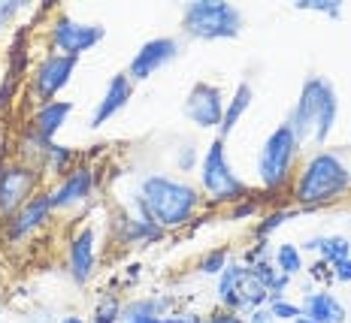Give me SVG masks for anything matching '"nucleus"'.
Here are the masks:
<instances>
[{
	"label": "nucleus",
	"mask_w": 351,
	"mask_h": 323,
	"mask_svg": "<svg viewBox=\"0 0 351 323\" xmlns=\"http://www.w3.org/2000/svg\"><path fill=\"white\" fill-rule=\"evenodd\" d=\"M36 175L27 166H0V215H16L31 200Z\"/></svg>",
	"instance_id": "11"
},
{
	"label": "nucleus",
	"mask_w": 351,
	"mask_h": 323,
	"mask_svg": "<svg viewBox=\"0 0 351 323\" xmlns=\"http://www.w3.org/2000/svg\"><path fill=\"white\" fill-rule=\"evenodd\" d=\"M61 323H85V320H82V318H64Z\"/></svg>",
	"instance_id": "36"
},
{
	"label": "nucleus",
	"mask_w": 351,
	"mask_h": 323,
	"mask_svg": "<svg viewBox=\"0 0 351 323\" xmlns=\"http://www.w3.org/2000/svg\"><path fill=\"white\" fill-rule=\"evenodd\" d=\"M224 266H228V248H215V251L200 257V272L206 275H221Z\"/></svg>",
	"instance_id": "23"
},
{
	"label": "nucleus",
	"mask_w": 351,
	"mask_h": 323,
	"mask_svg": "<svg viewBox=\"0 0 351 323\" xmlns=\"http://www.w3.org/2000/svg\"><path fill=\"white\" fill-rule=\"evenodd\" d=\"M294 323H312V320H309V318H303V314H300V318H297Z\"/></svg>",
	"instance_id": "37"
},
{
	"label": "nucleus",
	"mask_w": 351,
	"mask_h": 323,
	"mask_svg": "<svg viewBox=\"0 0 351 323\" xmlns=\"http://www.w3.org/2000/svg\"><path fill=\"white\" fill-rule=\"evenodd\" d=\"M351 188V170L336 157L333 151H318L309 164L303 166L297 179V203L321 205L330 203L342 190Z\"/></svg>",
	"instance_id": "3"
},
{
	"label": "nucleus",
	"mask_w": 351,
	"mask_h": 323,
	"mask_svg": "<svg viewBox=\"0 0 351 323\" xmlns=\"http://www.w3.org/2000/svg\"><path fill=\"white\" fill-rule=\"evenodd\" d=\"M245 275H248V269L237 266V263L224 266V272L218 275V299L228 308H239V287H243Z\"/></svg>",
	"instance_id": "19"
},
{
	"label": "nucleus",
	"mask_w": 351,
	"mask_h": 323,
	"mask_svg": "<svg viewBox=\"0 0 351 323\" xmlns=\"http://www.w3.org/2000/svg\"><path fill=\"white\" fill-rule=\"evenodd\" d=\"M16 10H21V0H10V3H0V27H3V21H10L16 16Z\"/></svg>",
	"instance_id": "30"
},
{
	"label": "nucleus",
	"mask_w": 351,
	"mask_h": 323,
	"mask_svg": "<svg viewBox=\"0 0 351 323\" xmlns=\"http://www.w3.org/2000/svg\"><path fill=\"white\" fill-rule=\"evenodd\" d=\"M200 181L212 200H245L248 196V185L233 172V166L228 160L224 139H215L206 148V157L200 164Z\"/></svg>",
	"instance_id": "5"
},
{
	"label": "nucleus",
	"mask_w": 351,
	"mask_h": 323,
	"mask_svg": "<svg viewBox=\"0 0 351 323\" xmlns=\"http://www.w3.org/2000/svg\"><path fill=\"white\" fill-rule=\"evenodd\" d=\"M119 314H121L119 299H112V296H109L106 302L97 308V320H94V323H115V320H119Z\"/></svg>",
	"instance_id": "27"
},
{
	"label": "nucleus",
	"mask_w": 351,
	"mask_h": 323,
	"mask_svg": "<svg viewBox=\"0 0 351 323\" xmlns=\"http://www.w3.org/2000/svg\"><path fill=\"white\" fill-rule=\"evenodd\" d=\"M140 205L158 227H182L200 205V190L167 175H145L140 181Z\"/></svg>",
	"instance_id": "2"
},
{
	"label": "nucleus",
	"mask_w": 351,
	"mask_h": 323,
	"mask_svg": "<svg viewBox=\"0 0 351 323\" xmlns=\"http://www.w3.org/2000/svg\"><path fill=\"white\" fill-rule=\"evenodd\" d=\"M91 188H94V172L91 170H76L73 175H67V179L61 181V188H55L52 194H49V205H52V209L76 205L91 194Z\"/></svg>",
	"instance_id": "14"
},
{
	"label": "nucleus",
	"mask_w": 351,
	"mask_h": 323,
	"mask_svg": "<svg viewBox=\"0 0 351 323\" xmlns=\"http://www.w3.org/2000/svg\"><path fill=\"white\" fill-rule=\"evenodd\" d=\"M176 55H179V42H176L173 36H155V40L143 42L140 51L134 55V61L128 64V79L130 82H143L152 73L167 67Z\"/></svg>",
	"instance_id": "9"
},
{
	"label": "nucleus",
	"mask_w": 351,
	"mask_h": 323,
	"mask_svg": "<svg viewBox=\"0 0 351 323\" xmlns=\"http://www.w3.org/2000/svg\"><path fill=\"white\" fill-rule=\"evenodd\" d=\"M248 323H276V318H273V311H269V308H254L252 318H248Z\"/></svg>",
	"instance_id": "31"
},
{
	"label": "nucleus",
	"mask_w": 351,
	"mask_h": 323,
	"mask_svg": "<svg viewBox=\"0 0 351 323\" xmlns=\"http://www.w3.org/2000/svg\"><path fill=\"white\" fill-rule=\"evenodd\" d=\"M291 215H294V211H276V215L263 218V224H258V236H261V239H267L269 233H273V230H279V227H282L285 221H288Z\"/></svg>",
	"instance_id": "26"
},
{
	"label": "nucleus",
	"mask_w": 351,
	"mask_h": 323,
	"mask_svg": "<svg viewBox=\"0 0 351 323\" xmlns=\"http://www.w3.org/2000/svg\"><path fill=\"white\" fill-rule=\"evenodd\" d=\"M130 94H134V82L128 79V73H119V76L109 79L104 97H100V103L94 106V112H91V127H104V121H109L119 109L128 106Z\"/></svg>",
	"instance_id": "12"
},
{
	"label": "nucleus",
	"mask_w": 351,
	"mask_h": 323,
	"mask_svg": "<svg viewBox=\"0 0 351 323\" xmlns=\"http://www.w3.org/2000/svg\"><path fill=\"white\" fill-rule=\"evenodd\" d=\"M94 239H97V233L85 227L70 245V275L76 284H85L94 272Z\"/></svg>",
	"instance_id": "15"
},
{
	"label": "nucleus",
	"mask_w": 351,
	"mask_h": 323,
	"mask_svg": "<svg viewBox=\"0 0 351 323\" xmlns=\"http://www.w3.org/2000/svg\"><path fill=\"white\" fill-rule=\"evenodd\" d=\"M46 151H49V157L55 160V170H64V164L70 160V151L64 148V145H55V142H49V145H46Z\"/></svg>",
	"instance_id": "28"
},
{
	"label": "nucleus",
	"mask_w": 351,
	"mask_h": 323,
	"mask_svg": "<svg viewBox=\"0 0 351 323\" xmlns=\"http://www.w3.org/2000/svg\"><path fill=\"white\" fill-rule=\"evenodd\" d=\"M212 320H215V323H243L239 318H233V314H224V318H212Z\"/></svg>",
	"instance_id": "35"
},
{
	"label": "nucleus",
	"mask_w": 351,
	"mask_h": 323,
	"mask_svg": "<svg viewBox=\"0 0 351 323\" xmlns=\"http://www.w3.org/2000/svg\"><path fill=\"white\" fill-rule=\"evenodd\" d=\"M167 308V299H140V302L128 305L121 311L124 320H136V318H160V311Z\"/></svg>",
	"instance_id": "22"
},
{
	"label": "nucleus",
	"mask_w": 351,
	"mask_h": 323,
	"mask_svg": "<svg viewBox=\"0 0 351 323\" xmlns=\"http://www.w3.org/2000/svg\"><path fill=\"white\" fill-rule=\"evenodd\" d=\"M303 318H309L312 323H346V308L342 302L333 296V293L321 290V293H309V296L303 299Z\"/></svg>",
	"instance_id": "16"
},
{
	"label": "nucleus",
	"mask_w": 351,
	"mask_h": 323,
	"mask_svg": "<svg viewBox=\"0 0 351 323\" xmlns=\"http://www.w3.org/2000/svg\"><path fill=\"white\" fill-rule=\"evenodd\" d=\"M243 25V12L224 0H194L182 10V27L197 40H233Z\"/></svg>",
	"instance_id": "4"
},
{
	"label": "nucleus",
	"mask_w": 351,
	"mask_h": 323,
	"mask_svg": "<svg viewBox=\"0 0 351 323\" xmlns=\"http://www.w3.org/2000/svg\"><path fill=\"white\" fill-rule=\"evenodd\" d=\"M128 323H170L164 318H136V320H128Z\"/></svg>",
	"instance_id": "34"
},
{
	"label": "nucleus",
	"mask_w": 351,
	"mask_h": 323,
	"mask_svg": "<svg viewBox=\"0 0 351 323\" xmlns=\"http://www.w3.org/2000/svg\"><path fill=\"white\" fill-rule=\"evenodd\" d=\"M333 278L336 281H351V257H346V260H336L333 263Z\"/></svg>",
	"instance_id": "29"
},
{
	"label": "nucleus",
	"mask_w": 351,
	"mask_h": 323,
	"mask_svg": "<svg viewBox=\"0 0 351 323\" xmlns=\"http://www.w3.org/2000/svg\"><path fill=\"white\" fill-rule=\"evenodd\" d=\"M252 211H254V203H243V205H239V209L237 211H233V221H239V218H245V215H252Z\"/></svg>",
	"instance_id": "32"
},
{
	"label": "nucleus",
	"mask_w": 351,
	"mask_h": 323,
	"mask_svg": "<svg viewBox=\"0 0 351 323\" xmlns=\"http://www.w3.org/2000/svg\"><path fill=\"white\" fill-rule=\"evenodd\" d=\"M185 118L194 121L197 127H218L224 118V97L221 88L209 82H197L185 100Z\"/></svg>",
	"instance_id": "8"
},
{
	"label": "nucleus",
	"mask_w": 351,
	"mask_h": 323,
	"mask_svg": "<svg viewBox=\"0 0 351 323\" xmlns=\"http://www.w3.org/2000/svg\"><path fill=\"white\" fill-rule=\"evenodd\" d=\"M306 248H318L321 257H324L327 263H336V260L351 257V242L346 236H321V239H312Z\"/></svg>",
	"instance_id": "20"
},
{
	"label": "nucleus",
	"mask_w": 351,
	"mask_h": 323,
	"mask_svg": "<svg viewBox=\"0 0 351 323\" xmlns=\"http://www.w3.org/2000/svg\"><path fill=\"white\" fill-rule=\"evenodd\" d=\"M276 269H279L282 275H297L300 269H303V254H300L297 245H279V251H276Z\"/></svg>",
	"instance_id": "21"
},
{
	"label": "nucleus",
	"mask_w": 351,
	"mask_h": 323,
	"mask_svg": "<svg viewBox=\"0 0 351 323\" xmlns=\"http://www.w3.org/2000/svg\"><path fill=\"white\" fill-rule=\"evenodd\" d=\"M336 112H339V100H336L333 85L321 76L306 79L294 109H291L288 130L294 133L297 142L315 139L318 145H324L336 124Z\"/></svg>",
	"instance_id": "1"
},
{
	"label": "nucleus",
	"mask_w": 351,
	"mask_h": 323,
	"mask_svg": "<svg viewBox=\"0 0 351 323\" xmlns=\"http://www.w3.org/2000/svg\"><path fill=\"white\" fill-rule=\"evenodd\" d=\"M191 164H194V151L185 148V154H182V160H179V166H182V170H191Z\"/></svg>",
	"instance_id": "33"
},
{
	"label": "nucleus",
	"mask_w": 351,
	"mask_h": 323,
	"mask_svg": "<svg viewBox=\"0 0 351 323\" xmlns=\"http://www.w3.org/2000/svg\"><path fill=\"white\" fill-rule=\"evenodd\" d=\"M49 211H52V205H49V194L43 196H31L16 215L10 218V239H25L31 230H36L43 221L49 218Z\"/></svg>",
	"instance_id": "13"
},
{
	"label": "nucleus",
	"mask_w": 351,
	"mask_h": 323,
	"mask_svg": "<svg viewBox=\"0 0 351 323\" xmlns=\"http://www.w3.org/2000/svg\"><path fill=\"white\" fill-rule=\"evenodd\" d=\"M70 112H73V103H64V100L46 103V106L36 109V115H34V130H36V136L43 139V145L52 142L55 133L64 127V121H67Z\"/></svg>",
	"instance_id": "17"
},
{
	"label": "nucleus",
	"mask_w": 351,
	"mask_h": 323,
	"mask_svg": "<svg viewBox=\"0 0 351 323\" xmlns=\"http://www.w3.org/2000/svg\"><path fill=\"white\" fill-rule=\"evenodd\" d=\"M76 64H79V57H70V55L43 57V64L34 73V94H36V100H40L43 106H46V103H55V94L70 82Z\"/></svg>",
	"instance_id": "7"
},
{
	"label": "nucleus",
	"mask_w": 351,
	"mask_h": 323,
	"mask_svg": "<svg viewBox=\"0 0 351 323\" xmlns=\"http://www.w3.org/2000/svg\"><path fill=\"white\" fill-rule=\"evenodd\" d=\"M297 10H309V12H324V16H339L342 3L339 0H297Z\"/></svg>",
	"instance_id": "24"
},
{
	"label": "nucleus",
	"mask_w": 351,
	"mask_h": 323,
	"mask_svg": "<svg viewBox=\"0 0 351 323\" xmlns=\"http://www.w3.org/2000/svg\"><path fill=\"white\" fill-rule=\"evenodd\" d=\"M104 36H106V31L100 25H79V21H73L70 16H61L52 27L55 49H61L64 55H70V57H79L82 51L97 46Z\"/></svg>",
	"instance_id": "10"
},
{
	"label": "nucleus",
	"mask_w": 351,
	"mask_h": 323,
	"mask_svg": "<svg viewBox=\"0 0 351 323\" xmlns=\"http://www.w3.org/2000/svg\"><path fill=\"white\" fill-rule=\"evenodd\" d=\"M297 148H300V142L288 130V124L276 127L273 133L267 136V142H263V148H261V157H258V175H261L263 188L276 190L288 181Z\"/></svg>",
	"instance_id": "6"
},
{
	"label": "nucleus",
	"mask_w": 351,
	"mask_h": 323,
	"mask_svg": "<svg viewBox=\"0 0 351 323\" xmlns=\"http://www.w3.org/2000/svg\"><path fill=\"white\" fill-rule=\"evenodd\" d=\"M248 106H252V85L239 82L237 85V94H233V100L228 103V109H224L221 124H218V139H228L233 133V127H237V121L245 115Z\"/></svg>",
	"instance_id": "18"
},
{
	"label": "nucleus",
	"mask_w": 351,
	"mask_h": 323,
	"mask_svg": "<svg viewBox=\"0 0 351 323\" xmlns=\"http://www.w3.org/2000/svg\"><path fill=\"white\" fill-rule=\"evenodd\" d=\"M269 311H273V318H282V320H297L303 314L297 305L285 302V299H269Z\"/></svg>",
	"instance_id": "25"
}]
</instances>
